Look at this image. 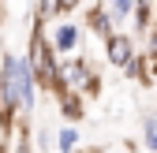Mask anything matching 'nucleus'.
Segmentation results:
<instances>
[{
	"instance_id": "f257e3e1",
	"label": "nucleus",
	"mask_w": 157,
	"mask_h": 153,
	"mask_svg": "<svg viewBox=\"0 0 157 153\" xmlns=\"http://www.w3.org/2000/svg\"><path fill=\"white\" fill-rule=\"evenodd\" d=\"M45 26H49L45 19H37V15H34L30 41H26V60L34 64L41 90H45V93H52V86H56V75H60V52H56V45H52V34H49Z\"/></svg>"
},
{
	"instance_id": "f03ea898",
	"label": "nucleus",
	"mask_w": 157,
	"mask_h": 153,
	"mask_svg": "<svg viewBox=\"0 0 157 153\" xmlns=\"http://www.w3.org/2000/svg\"><path fill=\"white\" fill-rule=\"evenodd\" d=\"M90 71H97L82 52H75V56H60V75H56V86H52V97L56 93H64V90H78L86 79H90Z\"/></svg>"
},
{
	"instance_id": "7ed1b4c3",
	"label": "nucleus",
	"mask_w": 157,
	"mask_h": 153,
	"mask_svg": "<svg viewBox=\"0 0 157 153\" xmlns=\"http://www.w3.org/2000/svg\"><path fill=\"white\" fill-rule=\"evenodd\" d=\"M105 45V60H109V67H116V71H124L131 60H135V37L127 34V30H116L109 41H101Z\"/></svg>"
},
{
	"instance_id": "20e7f679",
	"label": "nucleus",
	"mask_w": 157,
	"mask_h": 153,
	"mask_svg": "<svg viewBox=\"0 0 157 153\" xmlns=\"http://www.w3.org/2000/svg\"><path fill=\"white\" fill-rule=\"evenodd\" d=\"M82 30L86 26H78V23H56L49 34H52V45L60 56H75V52H82Z\"/></svg>"
},
{
	"instance_id": "39448f33",
	"label": "nucleus",
	"mask_w": 157,
	"mask_h": 153,
	"mask_svg": "<svg viewBox=\"0 0 157 153\" xmlns=\"http://www.w3.org/2000/svg\"><path fill=\"white\" fill-rule=\"evenodd\" d=\"M82 26H86L94 37H101V41H109V37L120 30V26H116V19H112V11H109L105 4H90V8H86V19H82Z\"/></svg>"
},
{
	"instance_id": "423d86ee",
	"label": "nucleus",
	"mask_w": 157,
	"mask_h": 153,
	"mask_svg": "<svg viewBox=\"0 0 157 153\" xmlns=\"http://www.w3.org/2000/svg\"><path fill=\"white\" fill-rule=\"evenodd\" d=\"M56 108H60V116H64L67 123L82 120V116H86V97H82V90H64V93H56Z\"/></svg>"
},
{
	"instance_id": "0eeeda50",
	"label": "nucleus",
	"mask_w": 157,
	"mask_h": 153,
	"mask_svg": "<svg viewBox=\"0 0 157 153\" xmlns=\"http://www.w3.org/2000/svg\"><path fill=\"white\" fill-rule=\"evenodd\" d=\"M131 23H135V30L150 34L153 23H157V0H139V4H135V11H131Z\"/></svg>"
},
{
	"instance_id": "6e6552de",
	"label": "nucleus",
	"mask_w": 157,
	"mask_h": 153,
	"mask_svg": "<svg viewBox=\"0 0 157 153\" xmlns=\"http://www.w3.org/2000/svg\"><path fill=\"white\" fill-rule=\"evenodd\" d=\"M124 79H131V82H142V86H150V71H146V52H135V60L124 67Z\"/></svg>"
},
{
	"instance_id": "1a4fd4ad",
	"label": "nucleus",
	"mask_w": 157,
	"mask_h": 153,
	"mask_svg": "<svg viewBox=\"0 0 157 153\" xmlns=\"http://www.w3.org/2000/svg\"><path fill=\"white\" fill-rule=\"evenodd\" d=\"M56 153H78V127L75 123L60 127V135H56Z\"/></svg>"
},
{
	"instance_id": "9d476101",
	"label": "nucleus",
	"mask_w": 157,
	"mask_h": 153,
	"mask_svg": "<svg viewBox=\"0 0 157 153\" xmlns=\"http://www.w3.org/2000/svg\"><path fill=\"white\" fill-rule=\"evenodd\" d=\"M0 153H34V146H30V138H26V131H19V135H11V138L0 135Z\"/></svg>"
},
{
	"instance_id": "9b49d317",
	"label": "nucleus",
	"mask_w": 157,
	"mask_h": 153,
	"mask_svg": "<svg viewBox=\"0 0 157 153\" xmlns=\"http://www.w3.org/2000/svg\"><path fill=\"white\" fill-rule=\"evenodd\" d=\"M34 15L45 19V23H52L56 15H64V8H60V0H34Z\"/></svg>"
},
{
	"instance_id": "f8f14e48",
	"label": "nucleus",
	"mask_w": 157,
	"mask_h": 153,
	"mask_svg": "<svg viewBox=\"0 0 157 153\" xmlns=\"http://www.w3.org/2000/svg\"><path fill=\"white\" fill-rule=\"evenodd\" d=\"M135 4H139V0H105V8L112 11V19H116V26L124 23V19L135 11Z\"/></svg>"
},
{
	"instance_id": "ddd939ff",
	"label": "nucleus",
	"mask_w": 157,
	"mask_h": 153,
	"mask_svg": "<svg viewBox=\"0 0 157 153\" xmlns=\"http://www.w3.org/2000/svg\"><path fill=\"white\" fill-rule=\"evenodd\" d=\"M142 146L157 153V116H146L142 120Z\"/></svg>"
},
{
	"instance_id": "4468645a",
	"label": "nucleus",
	"mask_w": 157,
	"mask_h": 153,
	"mask_svg": "<svg viewBox=\"0 0 157 153\" xmlns=\"http://www.w3.org/2000/svg\"><path fill=\"white\" fill-rule=\"evenodd\" d=\"M78 90H82V97H86V101L101 97V71H90V79H86L82 86H78Z\"/></svg>"
},
{
	"instance_id": "2eb2a0df",
	"label": "nucleus",
	"mask_w": 157,
	"mask_h": 153,
	"mask_svg": "<svg viewBox=\"0 0 157 153\" xmlns=\"http://www.w3.org/2000/svg\"><path fill=\"white\" fill-rule=\"evenodd\" d=\"M146 71H150V86H153V82H157V56H153L150 49H146Z\"/></svg>"
},
{
	"instance_id": "dca6fc26",
	"label": "nucleus",
	"mask_w": 157,
	"mask_h": 153,
	"mask_svg": "<svg viewBox=\"0 0 157 153\" xmlns=\"http://www.w3.org/2000/svg\"><path fill=\"white\" fill-rule=\"evenodd\" d=\"M78 4H82V0H60V8H64V15H71V11H78Z\"/></svg>"
},
{
	"instance_id": "f3484780",
	"label": "nucleus",
	"mask_w": 157,
	"mask_h": 153,
	"mask_svg": "<svg viewBox=\"0 0 157 153\" xmlns=\"http://www.w3.org/2000/svg\"><path fill=\"white\" fill-rule=\"evenodd\" d=\"M146 37H150V45H146V49H150V52H153V56H157V23H153V30H150V34H146Z\"/></svg>"
},
{
	"instance_id": "a211bd4d",
	"label": "nucleus",
	"mask_w": 157,
	"mask_h": 153,
	"mask_svg": "<svg viewBox=\"0 0 157 153\" xmlns=\"http://www.w3.org/2000/svg\"><path fill=\"white\" fill-rule=\"evenodd\" d=\"M0 127H4V105H0Z\"/></svg>"
}]
</instances>
